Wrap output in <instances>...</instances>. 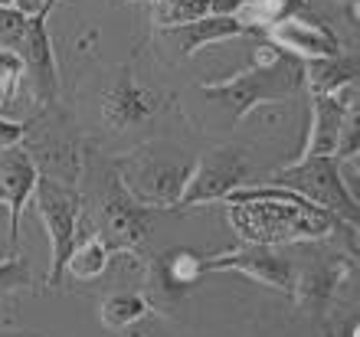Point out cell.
I'll list each match as a JSON object with an SVG mask.
<instances>
[{"label":"cell","instance_id":"1","mask_svg":"<svg viewBox=\"0 0 360 337\" xmlns=\"http://www.w3.org/2000/svg\"><path fill=\"white\" fill-rule=\"evenodd\" d=\"M223 206L233 233L243 243L275 246V249L295 243H324L334 233L357 229L321 206L308 203L295 190L275 184H243L223 200Z\"/></svg>","mask_w":360,"mask_h":337},{"label":"cell","instance_id":"2","mask_svg":"<svg viewBox=\"0 0 360 337\" xmlns=\"http://www.w3.org/2000/svg\"><path fill=\"white\" fill-rule=\"evenodd\" d=\"M304 89V63L288 56L282 49L262 46L252 53V63L246 69L233 72L219 82H200V92L210 102L223 105L233 112L236 122H243L249 112H256L262 102H288Z\"/></svg>","mask_w":360,"mask_h":337},{"label":"cell","instance_id":"3","mask_svg":"<svg viewBox=\"0 0 360 337\" xmlns=\"http://www.w3.org/2000/svg\"><path fill=\"white\" fill-rule=\"evenodd\" d=\"M89 226L92 233L102 236L115 255H131V259L144 255V246L151 239V210L134 203L115 174V164L102 170L98 193L89 206Z\"/></svg>","mask_w":360,"mask_h":337},{"label":"cell","instance_id":"4","mask_svg":"<svg viewBox=\"0 0 360 337\" xmlns=\"http://www.w3.org/2000/svg\"><path fill=\"white\" fill-rule=\"evenodd\" d=\"M33 164H37L39 177L59 180L69 187L82 184V170H86V144L76 134V128L63 118V115L46 105L39 108L30 122H23V138H20Z\"/></svg>","mask_w":360,"mask_h":337},{"label":"cell","instance_id":"5","mask_svg":"<svg viewBox=\"0 0 360 337\" xmlns=\"http://www.w3.org/2000/svg\"><path fill=\"white\" fill-rule=\"evenodd\" d=\"M33 203H37L39 223L49 236V272H46V288H56L66 259L79 239V226H82V190L59 184L49 177H37L33 187Z\"/></svg>","mask_w":360,"mask_h":337},{"label":"cell","instance_id":"6","mask_svg":"<svg viewBox=\"0 0 360 337\" xmlns=\"http://www.w3.org/2000/svg\"><path fill=\"white\" fill-rule=\"evenodd\" d=\"M266 184L275 187L295 190L298 197H304L308 203L321 206L328 213H334L344 223L357 226V193H354L341 177V167H338V158H302L285 164L282 170H275Z\"/></svg>","mask_w":360,"mask_h":337},{"label":"cell","instance_id":"7","mask_svg":"<svg viewBox=\"0 0 360 337\" xmlns=\"http://www.w3.org/2000/svg\"><path fill=\"white\" fill-rule=\"evenodd\" d=\"M190 170H193V160H171L151 151H134L124 160H115V174L122 180V187L131 193L134 203H141L151 213L177 210Z\"/></svg>","mask_w":360,"mask_h":337},{"label":"cell","instance_id":"8","mask_svg":"<svg viewBox=\"0 0 360 337\" xmlns=\"http://www.w3.org/2000/svg\"><path fill=\"white\" fill-rule=\"evenodd\" d=\"M0 33H4V46H13L27 63V79L33 102L39 108L56 105L59 79H56V56H53V43L46 33V17H23L17 10H0Z\"/></svg>","mask_w":360,"mask_h":337},{"label":"cell","instance_id":"9","mask_svg":"<svg viewBox=\"0 0 360 337\" xmlns=\"http://www.w3.org/2000/svg\"><path fill=\"white\" fill-rule=\"evenodd\" d=\"M357 272V253H338V249H308L302 265H295L292 275V301L308 318H328L334 295Z\"/></svg>","mask_w":360,"mask_h":337},{"label":"cell","instance_id":"10","mask_svg":"<svg viewBox=\"0 0 360 337\" xmlns=\"http://www.w3.org/2000/svg\"><path fill=\"white\" fill-rule=\"evenodd\" d=\"M249 180V160L246 151L236 144H223V148L207 151L203 158L193 164L187 177V187L180 193L177 213L187 210H200L210 203H223L236 187H243Z\"/></svg>","mask_w":360,"mask_h":337},{"label":"cell","instance_id":"11","mask_svg":"<svg viewBox=\"0 0 360 337\" xmlns=\"http://www.w3.org/2000/svg\"><path fill=\"white\" fill-rule=\"evenodd\" d=\"M203 272H239V275H249L259 285H269V288L288 295L292 291L295 262L278 253L275 246L243 243L236 249H229V253L203 255Z\"/></svg>","mask_w":360,"mask_h":337},{"label":"cell","instance_id":"12","mask_svg":"<svg viewBox=\"0 0 360 337\" xmlns=\"http://www.w3.org/2000/svg\"><path fill=\"white\" fill-rule=\"evenodd\" d=\"M357 118V82L344 85L331 95H311V128H308V141H304L302 158H334V151L341 144L344 128Z\"/></svg>","mask_w":360,"mask_h":337},{"label":"cell","instance_id":"13","mask_svg":"<svg viewBox=\"0 0 360 337\" xmlns=\"http://www.w3.org/2000/svg\"><path fill=\"white\" fill-rule=\"evenodd\" d=\"M164 108V98L151 92L148 85H141L131 75V69L122 66L118 79L102 98V125L108 132H131L138 125H148L154 115Z\"/></svg>","mask_w":360,"mask_h":337},{"label":"cell","instance_id":"14","mask_svg":"<svg viewBox=\"0 0 360 337\" xmlns=\"http://www.w3.org/2000/svg\"><path fill=\"white\" fill-rule=\"evenodd\" d=\"M262 37H266L269 46L282 49V53L302 59V63H311V59H324V56L341 53V39H338V33H334L331 27H324L318 20L298 17V13L272 23Z\"/></svg>","mask_w":360,"mask_h":337},{"label":"cell","instance_id":"15","mask_svg":"<svg viewBox=\"0 0 360 337\" xmlns=\"http://www.w3.org/2000/svg\"><path fill=\"white\" fill-rule=\"evenodd\" d=\"M37 164L30 158L23 144H10V148H0V206H7V239L10 249H17V236H20V216H23V206L33 197V187H37Z\"/></svg>","mask_w":360,"mask_h":337},{"label":"cell","instance_id":"16","mask_svg":"<svg viewBox=\"0 0 360 337\" xmlns=\"http://www.w3.org/2000/svg\"><path fill=\"white\" fill-rule=\"evenodd\" d=\"M39 112V105L33 102L27 79V63L13 46L0 43V118L4 122H30Z\"/></svg>","mask_w":360,"mask_h":337},{"label":"cell","instance_id":"17","mask_svg":"<svg viewBox=\"0 0 360 337\" xmlns=\"http://www.w3.org/2000/svg\"><path fill=\"white\" fill-rule=\"evenodd\" d=\"M161 33H167V37L177 43L180 56H197L200 49L213 46V43H226V39H236V37H249L236 20L223 17V13H207V17L180 23V27L161 30Z\"/></svg>","mask_w":360,"mask_h":337},{"label":"cell","instance_id":"18","mask_svg":"<svg viewBox=\"0 0 360 337\" xmlns=\"http://www.w3.org/2000/svg\"><path fill=\"white\" fill-rule=\"evenodd\" d=\"M357 53H334L304 63V89L311 95H331L344 85L357 82Z\"/></svg>","mask_w":360,"mask_h":337},{"label":"cell","instance_id":"19","mask_svg":"<svg viewBox=\"0 0 360 337\" xmlns=\"http://www.w3.org/2000/svg\"><path fill=\"white\" fill-rule=\"evenodd\" d=\"M151 305L144 298V291H118V295H108L98 308V318H102L105 331L112 334H128V331L141 328V321L151 318Z\"/></svg>","mask_w":360,"mask_h":337},{"label":"cell","instance_id":"20","mask_svg":"<svg viewBox=\"0 0 360 337\" xmlns=\"http://www.w3.org/2000/svg\"><path fill=\"white\" fill-rule=\"evenodd\" d=\"M112 259H115V253L105 246V239L89 229L86 239H76V246H72V253L66 259V272L79 281H89V279H98L112 265Z\"/></svg>","mask_w":360,"mask_h":337},{"label":"cell","instance_id":"21","mask_svg":"<svg viewBox=\"0 0 360 337\" xmlns=\"http://www.w3.org/2000/svg\"><path fill=\"white\" fill-rule=\"evenodd\" d=\"M148 4H151V23L158 30L180 27L210 13V0H148Z\"/></svg>","mask_w":360,"mask_h":337},{"label":"cell","instance_id":"22","mask_svg":"<svg viewBox=\"0 0 360 337\" xmlns=\"http://www.w3.org/2000/svg\"><path fill=\"white\" fill-rule=\"evenodd\" d=\"M33 285V272H30L27 259H0V295H10V291H23Z\"/></svg>","mask_w":360,"mask_h":337},{"label":"cell","instance_id":"23","mask_svg":"<svg viewBox=\"0 0 360 337\" xmlns=\"http://www.w3.org/2000/svg\"><path fill=\"white\" fill-rule=\"evenodd\" d=\"M59 0H13V10L23 17H49Z\"/></svg>","mask_w":360,"mask_h":337},{"label":"cell","instance_id":"24","mask_svg":"<svg viewBox=\"0 0 360 337\" xmlns=\"http://www.w3.org/2000/svg\"><path fill=\"white\" fill-rule=\"evenodd\" d=\"M334 4H344V7H351L357 13V0H334Z\"/></svg>","mask_w":360,"mask_h":337},{"label":"cell","instance_id":"25","mask_svg":"<svg viewBox=\"0 0 360 337\" xmlns=\"http://www.w3.org/2000/svg\"><path fill=\"white\" fill-rule=\"evenodd\" d=\"M13 7V0H0V10H10Z\"/></svg>","mask_w":360,"mask_h":337}]
</instances>
